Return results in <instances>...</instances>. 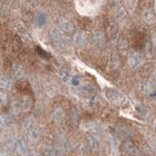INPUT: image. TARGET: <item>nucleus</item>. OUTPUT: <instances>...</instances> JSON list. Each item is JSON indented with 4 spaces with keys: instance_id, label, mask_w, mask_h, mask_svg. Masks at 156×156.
Listing matches in <instances>:
<instances>
[{
    "instance_id": "b1692460",
    "label": "nucleus",
    "mask_w": 156,
    "mask_h": 156,
    "mask_svg": "<svg viewBox=\"0 0 156 156\" xmlns=\"http://www.w3.org/2000/svg\"><path fill=\"white\" fill-rule=\"evenodd\" d=\"M8 101V97L6 93L0 91V106H4Z\"/></svg>"
},
{
    "instance_id": "f3484780",
    "label": "nucleus",
    "mask_w": 156,
    "mask_h": 156,
    "mask_svg": "<svg viewBox=\"0 0 156 156\" xmlns=\"http://www.w3.org/2000/svg\"><path fill=\"white\" fill-rule=\"evenodd\" d=\"M20 105H21V109L22 111H27L29 110L31 107V101L28 98H23L21 101H19Z\"/></svg>"
},
{
    "instance_id": "6ab92c4d",
    "label": "nucleus",
    "mask_w": 156,
    "mask_h": 156,
    "mask_svg": "<svg viewBox=\"0 0 156 156\" xmlns=\"http://www.w3.org/2000/svg\"><path fill=\"white\" fill-rule=\"evenodd\" d=\"M115 11H116V16L118 17V19H124L127 16V11L125 10L123 5H121V4L116 5Z\"/></svg>"
},
{
    "instance_id": "bb28decb",
    "label": "nucleus",
    "mask_w": 156,
    "mask_h": 156,
    "mask_svg": "<svg viewBox=\"0 0 156 156\" xmlns=\"http://www.w3.org/2000/svg\"><path fill=\"white\" fill-rule=\"evenodd\" d=\"M70 83H71L73 86H76V87L78 85H80V79H79V77H77V76H71Z\"/></svg>"
},
{
    "instance_id": "423d86ee",
    "label": "nucleus",
    "mask_w": 156,
    "mask_h": 156,
    "mask_svg": "<svg viewBox=\"0 0 156 156\" xmlns=\"http://www.w3.org/2000/svg\"><path fill=\"white\" fill-rule=\"evenodd\" d=\"M83 129L90 132L92 136H96L97 139H100L101 136V131L100 126L98 125L94 121H87L85 123H83Z\"/></svg>"
},
{
    "instance_id": "6e6552de",
    "label": "nucleus",
    "mask_w": 156,
    "mask_h": 156,
    "mask_svg": "<svg viewBox=\"0 0 156 156\" xmlns=\"http://www.w3.org/2000/svg\"><path fill=\"white\" fill-rule=\"evenodd\" d=\"M16 151L20 156H28L29 150L27 143L23 139H19L16 143Z\"/></svg>"
},
{
    "instance_id": "2eb2a0df",
    "label": "nucleus",
    "mask_w": 156,
    "mask_h": 156,
    "mask_svg": "<svg viewBox=\"0 0 156 156\" xmlns=\"http://www.w3.org/2000/svg\"><path fill=\"white\" fill-rule=\"evenodd\" d=\"M14 27H15V29H16V31L21 34V35H23V36H27V35L28 31H27V27L20 21H16L14 23Z\"/></svg>"
},
{
    "instance_id": "ddd939ff",
    "label": "nucleus",
    "mask_w": 156,
    "mask_h": 156,
    "mask_svg": "<svg viewBox=\"0 0 156 156\" xmlns=\"http://www.w3.org/2000/svg\"><path fill=\"white\" fill-rule=\"evenodd\" d=\"M144 93L148 97H154L155 96V84L152 81L146 82L144 85Z\"/></svg>"
},
{
    "instance_id": "f257e3e1",
    "label": "nucleus",
    "mask_w": 156,
    "mask_h": 156,
    "mask_svg": "<svg viewBox=\"0 0 156 156\" xmlns=\"http://www.w3.org/2000/svg\"><path fill=\"white\" fill-rule=\"evenodd\" d=\"M144 58L141 54L136 51H131L128 54V65L132 69H138V68L143 66Z\"/></svg>"
},
{
    "instance_id": "4be33fe9",
    "label": "nucleus",
    "mask_w": 156,
    "mask_h": 156,
    "mask_svg": "<svg viewBox=\"0 0 156 156\" xmlns=\"http://www.w3.org/2000/svg\"><path fill=\"white\" fill-rule=\"evenodd\" d=\"M58 77H60L63 82L67 83V84H68V83H70L71 75L68 72H66L65 70H61V71L58 72Z\"/></svg>"
},
{
    "instance_id": "c756f323",
    "label": "nucleus",
    "mask_w": 156,
    "mask_h": 156,
    "mask_svg": "<svg viewBox=\"0 0 156 156\" xmlns=\"http://www.w3.org/2000/svg\"><path fill=\"white\" fill-rule=\"evenodd\" d=\"M27 1L28 3H30V4H33L34 2L36 1V0H27Z\"/></svg>"
},
{
    "instance_id": "0eeeda50",
    "label": "nucleus",
    "mask_w": 156,
    "mask_h": 156,
    "mask_svg": "<svg viewBox=\"0 0 156 156\" xmlns=\"http://www.w3.org/2000/svg\"><path fill=\"white\" fill-rule=\"evenodd\" d=\"M58 27L62 32H66V33H69L74 30V26H73V23L69 21V20H66V19L62 18L58 20Z\"/></svg>"
},
{
    "instance_id": "20e7f679",
    "label": "nucleus",
    "mask_w": 156,
    "mask_h": 156,
    "mask_svg": "<svg viewBox=\"0 0 156 156\" xmlns=\"http://www.w3.org/2000/svg\"><path fill=\"white\" fill-rule=\"evenodd\" d=\"M77 93L82 97L90 99V98L94 97V95L96 94V89L91 84H82L77 86Z\"/></svg>"
},
{
    "instance_id": "39448f33",
    "label": "nucleus",
    "mask_w": 156,
    "mask_h": 156,
    "mask_svg": "<svg viewBox=\"0 0 156 156\" xmlns=\"http://www.w3.org/2000/svg\"><path fill=\"white\" fill-rule=\"evenodd\" d=\"M105 95L111 102H113L115 105H119L121 104L124 100V96L122 95V93H120L118 90L113 89V88H110V89H107Z\"/></svg>"
},
{
    "instance_id": "7ed1b4c3",
    "label": "nucleus",
    "mask_w": 156,
    "mask_h": 156,
    "mask_svg": "<svg viewBox=\"0 0 156 156\" xmlns=\"http://www.w3.org/2000/svg\"><path fill=\"white\" fill-rule=\"evenodd\" d=\"M88 38H89L88 40L90 41V43L96 48H101V47L104 46L105 43V35H104V33L101 32V31L93 32L90 35V37H88Z\"/></svg>"
},
{
    "instance_id": "1a4fd4ad",
    "label": "nucleus",
    "mask_w": 156,
    "mask_h": 156,
    "mask_svg": "<svg viewBox=\"0 0 156 156\" xmlns=\"http://www.w3.org/2000/svg\"><path fill=\"white\" fill-rule=\"evenodd\" d=\"M88 36L84 31H78L73 37V43L77 47H84L88 42Z\"/></svg>"
},
{
    "instance_id": "f8f14e48",
    "label": "nucleus",
    "mask_w": 156,
    "mask_h": 156,
    "mask_svg": "<svg viewBox=\"0 0 156 156\" xmlns=\"http://www.w3.org/2000/svg\"><path fill=\"white\" fill-rule=\"evenodd\" d=\"M27 139L32 143H36L40 139V131L37 128H29L27 132Z\"/></svg>"
},
{
    "instance_id": "393cba45",
    "label": "nucleus",
    "mask_w": 156,
    "mask_h": 156,
    "mask_svg": "<svg viewBox=\"0 0 156 156\" xmlns=\"http://www.w3.org/2000/svg\"><path fill=\"white\" fill-rule=\"evenodd\" d=\"M32 121H33V119L31 118V117H27L23 123V129L27 130V129L30 128V127L32 126Z\"/></svg>"
},
{
    "instance_id": "9b49d317",
    "label": "nucleus",
    "mask_w": 156,
    "mask_h": 156,
    "mask_svg": "<svg viewBox=\"0 0 156 156\" xmlns=\"http://www.w3.org/2000/svg\"><path fill=\"white\" fill-rule=\"evenodd\" d=\"M141 17L145 23L147 24H153L155 23V14L152 10L150 9H146L141 14Z\"/></svg>"
},
{
    "instance_id": "cd10ccee",
    "label": "nucleus",
    "mask_w": 156,
    "mask_h": 156,
    "mask_svg": "<svg viewBox=\"0 0 156 156\" xmlns=\"http://www.w3.org/2000/svg\"><path fill=\"white\" fill-rule=\"evenodd\" d=\"M0 156H11V155L7 151H2V152H0Z\"/></svg>"
},
{
    "instance_id": "4468645a",
    "label": "nucleus",
    "mask_w": 156,
    "mask_h": 156,
    "mask_svg": "<svg viewBox=\"0 0 156 156\" xmlns=\"http://www.w3.org/2000/svg\"><path fill=\"white\" fill-rule=\"evenodd\" d=\"M88 144H89V148L95 152V151H98L100 148V143H99V139H97L94 136H90L89 139H88Z\"/></svg>"
},
{
    "instance_id": "f03ea898",
    "label": "nucleus",
    "mask_w": 156,
    "mask_h": 156,
    "mask_svg": "<svg viewBox=\"0 0 156 156\" xmlns=\"http://www.w3.org/2000/svg\"><path fill=\"white\" fill-rule=\"evenodd\" d=\"M49 36H50V40L54 47L57 49H62L65 43H63V39L62 37L61 32L56 28H51L49 31Z\"/></svg>"
},
{
    "instance_id": "c85d7f7f",
    "label": "nucleus",
    "mask_w": 156,
    "mask_h": 156,
    "mask_svg": "<svg viewBox=\"0 0 156 156\" xmlns=\"http://www.w3.org/2000/svg\"><path fill=\"white\" fill-rule=\"evenodd\" d=\"M2 12H3V7H2V3H1V1H0V14H2Z\"/></svg>"
},
{
    "instance_id": "5701e85b",
    "label": "nucleus",
    "mask_w": 156,
    "mask_h": 156,
    "mask_svg": "<svg viewBox=\"0 0 156 156\" xmlns=\"http://www.w3.org/2000/svg\"><path fill=\"white\" fill-rule=\"evenodd\" d=\"M75 149L79 154H85L87 151V145L84 141H79V143H77Z\"/></svg>"
},
{
    "instance_id": "a878e982",
    "label": "nucleus",
    "mask_w": 156,
    "mask_h": 156,
    "mask_svg": "<svg viewBox=\"0 0 156 156\" xmlns=\"http://www.w3.org/2000/svg\"><path fill=\"white\" fill-rule=\"evenodd\" d=\"M10 121V118L7 115H0V128L6 126Z\"/></svg>"
},
{
    "instance_id": "aec40b11",
    "label": "nucleus",
    "mask_w": 156,
    "mask_h": 156,
    "mask_svg": "<svg viewBox=\"0 0 156 156\" xmlns=\"http://www.w3.org/2000/svg\"><path fill=\"white\" fill-rule=\"evenodd\" d=\"M12 85V82L9 78L3 75H0V88L1 89H9Z\"/></svg>"
},
{
    "instance_id": "9d476101",
    "label": "nucleus",
    "mask_w": 156,
    "mask_h": 156,
    "mask_svg": "<svg viewBox=\"0 0 156 156\" xmlns=\"http://www.w3.org/2000/svg\"><path fill=\"white\" fill-rule=\"evenodd\" d=\"M65 116H66L65 109L62 108V107H58V108H56L55 110L52 112L51 118H52L54 123L61 124L62 122L63 121V119H65Z\"/></svg>"
},
{
    "instance_id": "a211bd4d",
    "label": "nucleus",
    "mask_w": 156,
    "mask_h": 156,
    "mask_svg": "<svg viewBox=\"0 0 156 156\" xmlns=\"http://www.w3.org/2000/svg\"><path fill=\"white\" fill-rule=\"evenodd\" d=\"M47 22V15L45 13H38L35 17V23L38 27H42Z\"/></svg>"
},
{
    "instance_id": "dca6fc26",
    "label": "nucleus",
    "mask_w": 156,
    "mask_h": 156,
    "mask_svg": "<svg viewBox=\"0 0 156 156\" xmlns=\"http://www.w3.org/2000/svg\"><path fill=\"white\" fill-rule=\"evenodd\" d=\"M124 147H125V150L130 155H132V156H138L139 155L138 148H136V146L134 145V144L130 143V141H127V143L124 144Z\"/></svg>"
},
{
    "instance_id": "412c9836",
    "label": "nucleus",
    "mask_w": 156,
    "mask_h": 156,
    "mask_svg": "<svg viewBox=\"0 0 156 156\" xmlns=\"http://www.w3.org/2000/svg\"><path fill=\"white\" fill-rule=\"evenodd\" d=\"M12 74H13L14 78H16V79H20V78H22L23 75V67L18 66V65L15 66L13 67Z\"/></svg>"
}]
</instances>
